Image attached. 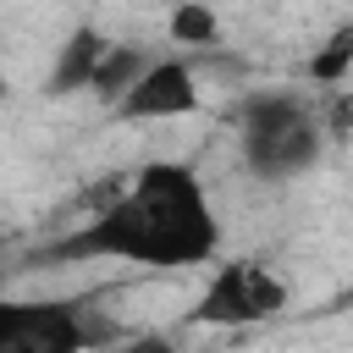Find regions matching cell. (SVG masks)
Returning <instances> with one entry per match:
<instances>
[{"mask_svg":"<svg viewBox=\"0 0 353 353\" xmlns=\"http://www.w3.org/2000/svg\"><path fill=\"white\" fill-rule=\"evenodd\" d=\"M215 248H221V221L210 210L199 171L182 160H149L83 226L44 243V259L61 265L121 259L149 270H188V265H210Z\"/></svg>","mask_w":353,"mask_h":353,"instance_id":"obj_1","label":"cell"},{"mask_svg":"<svg viewBox=\"0 0 353 353\" xmlns=\"http://www.w3.org/2000/svg\"><path fill=\"white\" fill-rule=\"evenodd\" d=\"M237 143H243V160H248L254 176L292 182L320 160L325 127H320V110L303 94H254L243 105Z\"/></svg>","mask_w":353,"mask_h":353,"instance_id":"obj_2","label":"cell"},{"mask_svg":"<svg viewBox=\"0 0 353 353\" xmlns=\"http://www.w3.org/2000/svg\"><path fill=\"white\" fill-rule=\"evenodd\" d=\"M287 309V281L265 265V259H221L193 303V325H221V331H243V325H265Z\"/></svg>","mask_w":353,"mask_h":353,"instance_id":"obj_3","label":"cell"},{"mask_svg":"<svg viewBox=\"0 0 353 353\" xmlns=\"http://www.w3.org/2000/svg\"><path fill=\"white\" fill-rule=\"evenodd\" d=\"M110 325H94L66 298H0V353H88Z\"/></svg>","mask_w":353,"mask_h":353,"instance_id":"obj_4","label":"cell"},{"mask_svg":"<svg viewBox=\"0 0 353 353\" xmlns=\"http://www.w3.org/2000/svg\"><path fill=\"white\" fill-rule=\"evenodd\" d=\"M199 110V77L182 55H154V66L121 94L116 116L121 121H176Z\"/></svg>","mask_w":353,"mask_h":353,"instance_id":"obj_5","label":"cell"},{"mask_svg":"<svg viewBox=\"0 0 353 353\" xmlns=\"http://www.w3.org/2000/svg\"><path fill=\"white\" fill-rule=\"evenodd\" d=\"M105 50H110V39L99 33V28H72L66 33V44L55 50V66H50V94H77V88H88L94 83V72H99V61H105Z\"/></svg>","mask_w":353,"mask_h":353,"instance_id":"obj_6","label":"cell"},{"mask_svg":"<svg viewBox=\"0 0 353 353\" xmlns=\"http://www.w3.org/2000/svg\"><path fill=\"white\" fill-rule=\"evenodd\" d=\"M149 66H154V55H149L143 44H116V39H110V50H105V61H99V72H94L88 94H94V99H105V105L116 110V105H121V94H127Z\"/></svg>","mask_w":353,"mask_h":353,"instance_id":"obj_7","label":"cell"},{"mask_svg":"<svg viewBox=\"0 0 353 353\" xmlns=\"http://www.w3.org/2000/svg\"><path fill=\"white\" fill-rule=\"evenodd\" d=\"M309 77L325 83V88H342V83L353 77V22H342V28L309 55Z\"/></svg>","mask_w":353,"mask_h":353,"instance_id":"obj_8","label":"cell"},{"mask_svg":"<svg viewBox=\"0 0 353 353\" xmlns=\"http://www.w3.org/2000/svg\"><path fill=\"white\" fill-rule=\"evenodd\" d=\"M165 28H171V44H193V50H199V44H215V39H221V17H215V11L204 6V0H176V6H171V22H165Z\"/></svg>","mask_w":353,"mask_h":353,"instance_id":"obj_9","label":"cell"},{"mask_svg":"<svg viewBox=\"0 0 353 353\" xmlns=\"http://www.w3.org/2000/svg\"><path fill=\"white\" fill-rule=\"evenodd\" d=\"M320 127H325V138H353V88H331Z\"/></svg>","mask_w":353,"mask_h":353,"instance_id":"obj_10","label":"cell"},{"mask_svg":"<svg viewBox=\"0 0 353 353\" xmlns=\"http://www.w3.org/2000/svg\"><path fill=\"white\" fill-rule=\"evenodd\" d=\"M121 353H182V347H176V342H165V336H154V331H149V336H132V342H127V347H121Z\"/></svg>","mask_w":353,"mask_h":353,"instance_id":"obj_11","label":"cell"}]
</instances>
